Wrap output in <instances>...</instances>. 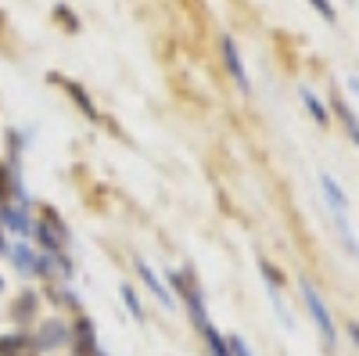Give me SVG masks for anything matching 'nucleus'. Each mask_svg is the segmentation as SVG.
Returning a JSON list of instances; mask_svg holds the SVG:
<instances>
[{
  "label": "nucleus",
  "instance_id": "nucleus-9",
  "mask_svg": "<svg viewBox=\"0 0 359 356\" xmlns=\"http://www.w3.org/2000/svg\"><path fill=\"white\" fill-rule=\"evenodd\" d=\"M309 4H313V8H316V11H320V15L327 18V22H334V18H338V15H334V8L327 4V0H309Z\"/></svg>",
  "mask_w": 359,
  "mask_h": 356
},
{
  "label": "nucleus",
  "instance_id": "nucleus-5",
  "mask_svg": "<svg viewBox=\"0 0 359 356\" xmlns=\"http://www.w3.org/2000/svg\"><path fill=\"white\" fill-rule=\"evenodd\" d=\"M302 101H306V108L313 112V119H316V123H320V126H327V108L320 105V98H316L313 91H302Z\"/></svg>",
  "mask_w": 359,
  "mask_h": 356
},
{
  "label": "nucleus",
  "instance_id": "nucleus-10",
  "mask_svg": "<svg viewBox=\"0 0 359 356\" xmlns=\"http://www.w3.org/2000/svg\"><path fill=\"white\" fill-rule=\"evenodd\" d=\"M348 335H352V342H355V349H359V324H348Z\"/></svg>",
  "mask_w": 359,
  "mask_h": 356
},
{
  "label": "nucleus",
  "instance_id": "nucleus-4",
  "mask_svg": "<svg viewBox=\"0 0 359 356\" xmlns=\"http://www.w3.org/2000/svg\"><path fill=\"white\" fill-rule=\"evenodd\" d=\"M320 187H323V195H327V209H331V216H348L345 213V195H341V187L334 184V176H320Z\"/></svg>",
  "mask_w": 359,
  "mask_h": 356
},
{
  "label": "nucleus",
  "instance_id": "nucleus-3",
  "mask_svg": "<svg viewBox=\"0 0 359 356\" xmlns=\"http://www.w3.org/2000/svg\"><path fill=\"white\" fill-rule=\"evenodd\" d=\"M137 274L144 277V284H147V291H151V295H155V299H158V303H162L165 310H172V306H176V303H172V295H169V291L162 288V281H158V274H155V270H151V266H147V263H137Z\"/></svg>",
  "mask_w": 359,
  "mask_h": 356
},
{
  "label": "nucleus",
  "instance_id": "nucleus-8",
  "mask_svg": "<svg viewBox=\"0 0 359 356\" xmlns=\"http://www.w3.org/2000/svg\"><path fill=\"white\" fill-rule=\"evenodd\" d=\"M123 299L130 303V310H133V317H137V320H144V310H140V303H137V295H133V288H123Z\"/></svg>",
  "mask_w": 359,
  "mask_h": 356
},
{
  "label": "nucleus",
  "instance_id": "nucleus-6",
  "mask_svg": "<svg viewBox=\"0 0 359 356\" xmlns=\"http://www.w3.org/2000/svg\"><path fill=\"white\" fill-rule=\"evenodd\" d=\"M338 115H341V123H345L348 137H352V140H355V147H359V119L352 115V108H348V105H338Z\"/></svg>",
  "mask_w": 359,
  "mask_h": 356
},
{
  "label": "nucleus",
  "instance_id": "nucleus-2",
  "mask_svg": "<svg viewBox=\"0 0 359 356\" xmlns=\"http://www.w3.org/2000/svg\"><path fill=\"white\" fill-rule=\"evenodd\" d=\"M223 62H226L233 83L241 86V91H252V79H248V72H245V62H241V54H237V44H233L230 37L223 40Z\"/></svg>",
  "mask_w": 359,
  "mask_h": 356
},
{
  "label": "nucleus",
  "instance_id": "nucleus-1",
  "mask_svg": "<svg viewBox=\"0 0 359 356\" xmlns=\"http://www.w3.org/2000/svg\"><path fill=\"white\" fill-rule=\"evenodd\" d=\"M302 299H306V306H309V313H313V324L320 328L323 345L334 349V345H338V328H334L331 313H327V306H323V299H320V291H316L313 284H302Z\"/></svg>",
  "mask_w": 359,
  "mask_h": 356
},
{
  "label": "nucleus",
  "instance_id": "nucleus-7",
  "mask_svg": "<svg viewBox=\"0 0 359 356\" xmlns=\"http://www.w3.org/2000/svg\"><path fill=\"white\" fill-rule=\"evenodd\" d=\"M226 349H230L233 356H252L248 342H245V338H237V335H230V338H226Z\"/></svg>",
  "mask_w": 359,
  "mask_h": 356
}]
</instances>
